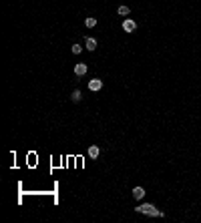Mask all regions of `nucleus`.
Instances as JSON below:
<instances>
[{
	"mask_svg": "<svg viewBox=\"0 0 201 223\" xmlns=\"http://www.w3.org/2000/svg\"><path fill=\"white\" fill-rule=\"evenodd\" d=\"M137 211L143 213V215H151V217H163V215H165L163 211L155 209L151 203H143V205H139V207H137Z\"/></svg>",
	"mask_w": 201,
	"mask_h": 223,
	"instance_id": "f257e3e1",
	"label": "nucleus"
},
{
	"mask_svg": "<svg viewBox=\"0 0 201 223\" xmlns=\"http://www.w3.org/2000/svg\"><path fill=\"white\" fill-rule=\"evenodd\" d=\"M123 30H125V32H135V30H137V24H135V20H131V18L123 20Z\"/></svg>",
	"mask_w": 201,
	"mask_h": 223,
	"instance_id": "f03ea898",
	"label": "nucleus"
},
{
	"mask_svg": "<svg viewBox=\"0 0 201 223\" xmlns=\"http://www.w3.org/2000/svg\"><path fill=\"white\" fill-rule=\"evenodd\" d=\"M89 89L90 90H100L103 89V80H100V78H93V80H89Z\"/></svg>",
	"mask_w": 201,
	"mask_h": 223,
	"instance_id": "7ed1b4c3",
	"label": "nucleus"
},
{
	"mask_svg": "<svg viewBox=\"0 0 201 223\" xmlns=\"http://www.w3.org/2000/svg\"><path fill=\"white\" fill-rule=\"evenodd\" d=\"M75 75H77V77H85V75H87V65H85V62H78L77 67H75Z\"/></svg>",
	"mask_w": 201,
	"mask_h": 223,
	"instance_id": "20e7f679",
	"label": "nucleus"
},
{
	"mask_svg": "<svg viewBox=\"0 0 201 223\" xmlns=\"http://www.w3.org/2000/svg\"><path fill=\"white\" fill-rule=\"evenodd\" d=\"M85 46H87V50H90V52H93V50H95V48H97V40H95V38H87V40H85Z\"/></svg>",
	"mask_w": 201,
	"mask_h": 223,
	"instance_id": "39448f33",
	"label": "nucleus"
},
{
	"mask_svg": "<svg viewBox=\"0 0 201 223\" xmlns=\"http://www.w3.org/2000/svg\"><path fill=\"white\" fill-rule=\"evenodd\" d=\"M99 153H100V149L97 145H90L89 147V157H90V159H97V157H99Z\"/></svg>",
	"mask_w": 201,
	"mask_h": 223,
	"instance_id": "423d86ee",
	"label": "nucleus"
},
{
	"mask_svg": "<svg viewBox=\"0 0 201 223\" xmlns=\"http://www.w3.org/2000/svg\"><path fill=\"white\" fill-rule=\"evenodd\" d=\"M133 197L135 199H143V197H145V189H143V187H135L133 189Z\"/></svg>",
	"mask_w": 201,
	"mask_h": 223,
	"instance_id": "0eeeda50",
	"label": "nucleus"
},
{
	"mask_svg": "<svg viewBox=\"0 0 201 223\" xmlns=\"http://www.w3.org/2000/svg\"><path fill=\"white\" fill-rule=\"evenodd\" d=\"M80 99H83L80 90H73V92H70V100H73V103H78Z\"/></svg>",
	"mask_w": 201,
	"mask_h": 223,
	"instance_id": "6e6552de",
	"label": "nucleus"
},
{
	"mask_svg": "<svg viewBox=\"0 0 201 223\" xmlns=\"http://www.w3.org/2000/svg\"><path fill=\"white\" fill-rule=\"evenodd\" d=\"M85 24H87V28H95V26H97V18H93V16H90V18H87V20H85Z\"/></svg>",
	"mask_w": 201,
	"mask_h": 223,
	"instance_id": "1a4fd4ad",
	"label": "nucleus"
},
{
	"mask_svg": "<svg viewBox=\"0 0 201 223\" xmlns=\"http://www.w3.org/2000/svg\"><path fill=\"white\" fill-rule=\"evenodd\" d=\"M119 14H121V16H127V14H129V12H131V8H129V6H119Z\"/></svg>",
	"mask_w": 201,
	"mask_h": 223,
	"instance_id": "9d476101",
	"label": "nucleus"
},
{
	"mask_svg": "<svg viewBox=\"0 0 201 223\" xmlns=\"http://www.w3.org/2000/svg\"><path fill=\"white\" fill-rule=\"evenodd\" d=\"M70 50H73V54H80V52H83V46L80 44H73L70 46Z\"/></svg>",
	"mask_w": 201,
	"mask_h": 223,
	"instance_id": "9b49d317",
	"label": "nucleus"
}]
</instances>
